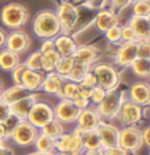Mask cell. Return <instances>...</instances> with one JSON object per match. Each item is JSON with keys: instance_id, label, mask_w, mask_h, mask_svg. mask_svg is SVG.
Masks as SVG:
<instances>
[{"instance_id": "cell-33", "label": "cell", "mask_w": 150, "mask_h": 155, "mask_svg": "<svg viewBox=\"0 0 150 155\" xmlns=\"http://www.w3.org/2000/svg\"><path fill=\"white\" fill-rule=\"evenodd\" d=\"M90 70H91V66H87V64H83V63H78V62H75L74 67H72L70 75L67 76V79L71 80V82L79 83L80 80H82L83 78L87 75V72L90 71Z\"/></svg>"}, {"instance_id": "cell-5", "label": "cell", "mask_w": 150, "mask_h": 155, "mask_svg": "<svg viewBox=\"0 0 150 155\" xmlns=\"http://www.w3.org/2000/svg\"><path fill=\"white\" fill-rule=\"evenodd\" d=\"M57 17L61 24V30L63 34H70L74 28L78 25L80 18V11L76 5L68 2H62L57 5Z\"/></svg>"}, {"instance_id": "cell-29", "label": "cell", "mask_w": 150, "mask_h": 155, "mask_svg": "<svg viewBox=\"0 0 150 155\" xmlns=\"http://www.w3.org/2000/svg\"><path fill=\"white\" fill-rule=\"evenodd\" d=\"M36 146V151H41V153H48V154H54L55 150V139L48 137V135L40 133L37 135L36 141L33 143Z\"/></svg>"}, {"instance_id": "cell-23", "label": "cell", "mask_w": 150, "mask_h": 155, "mask_svg": "<svg viewBox=\"0 0 150 155\" xmlns=\"http://www.w3.org/2000/svg\"><path fill=\"white\" fill-rule=\"evenodd\" d=\"M128 25L133 29V32L136 34L138 41L150 40V25L145 17L132 16V18H130L128 22Z\"/></svg>"}, {"instance_id": "cell-60", "label": "cell", "mask_w": 150, "mask_h": 155, "mask_svg": "<svg viewBox=\"0 0 150 155\" xmlns=\"http://www.w3.org/2000/svg\"><path fill=\"white\" fill-rule=\"evenodd\" d=\"M0 143H3V142H0Z\"/></svg>"}, {"instance_id": "cell-58", "label": "cell", "mask_w": 150, "mask_h": 155, "mask_svg": "<svg viewBox=\"0 0 150 155\" xmlns=\"http://www.w3.org/2000/svg\"><path fill=\"white\" fill-rule=\"evenodd\" d=\"M133 2H137V0H133Z\"/></svg>"}, {"instance_id": "cell-8", "label": "cell", "mask_w": 150, "mask_h": 155, "mask_svg": "<svg viewBox=\"0 0 150 155\" xmlns=\"http://www.w3.org/2000/svg\"><path fill=\"white\" fill-rule=\"evenodd\" d=\"M142 145L141 130L137 126H124L118 130V147L126 153H136Z\"/></svg>"}, {"instance_id": "cell-12", "label": "cell", "mask_w": 150, "mask_h": 155, "mask_svg": "<svg viewBox=\"0 0 150 155\" xmlns=\"http://www.w3.org/2000/svg\"><path fill=\"white\" fill-rule=\"evenodd\" d=\"M100 118L99 113L96 112L95 107H88L86 109H82L79 112V116L76 118V129L80 131H88V130H96V127L99 126Z\"/></svg>"}, {"instance_id": "cell-46", "label": "cell", "mask_w": 150, "mask_h": 155, "mask_svg": "<svg viewBox=\"0 0 150 155\" xmlns=\"http://www.w3.org/2000/svg\"><path fill=\"white\" fill-rule=\"evenodd\" d=\"M11 114V110H9V105H7L4 101L0 100V122H3L4 120L8 117Z\"/></svg>"}, {"instance_id": "cell-14", "label": "cell", "mask_w": 150, "mask_h": 155, "mask_svg": "<svg viewBox=\"0 0 150 155\" xmlns=\"http://www.w3.org/2000/svg\"><path fill=\"white\" fill-rule=\"evenodd\" d=\"M96 131H98L100 141H102V150L118 146V129L116 126L107 124L102 120L99 126L96 127Z\"/></svg>"}, {"instance_id": "cell-18", "label": "cell", "mask_w": 150, "mask_h": 155, "mask_svg": "<svg viewBox=\"0 0 150 155\" xmlns=\"http://www.w3.org/2000/svg\"><path fill=\"white\" fill-rule=\"evenodd\" d=\"M95 25L99 32L105 33L108 29L118 25V17L111 9H100L95 16Z\"/></svg>"}, {"instance_id": "cell-50", "label": "cell", "mask_w": 150, "mask_h": 155, "mask_svg": "<svg viewBox=\"0 0 150 155\" xmlns=\"http://www.w3.org/2000/svg\"><path fill=\"white\" fill-rule=\"evenodd\" d=\"M7 138H8V134H7L5 126H4V124L3 122H0V142H3Z\"/></svg>"}, {"instance_id": "cell-11", "label": "cell", "mask_w": 150, "mask_h": 155, "mask_svg": "<svg viewBox=\"0 0 150 155\" xmlns=\"http://www.w3.org/2000/svg\"><path fill=\"white\" fill-rule=\"evenodd\" d=\"M54 118L58 120L61 124H71L75 122L79 116L80 109L71 100H59V103L53 108Z\"/></svg>"}, {"instance_id": "cell-30", "label": "cell", "mask_w": 150, "mask_h": 155, "mask_svg": "<svg viewBox=\"0 0 150 155\" xmlns=\"http://www.w3.org/2000/svg\"><path fill=\"white\" fill-rule=\"evenodd\" d=\"M129 67L132 68L134 75L138 78H149L150 76V59L137 58Z\"/></svg>"}, {"instance_id": "cell-1", "label": "cell", "mask_w": 150, "mask_h": 155, "mask_svg": "<svg viewBox=\"0 0 150 155\" xmlns=\"http://www.w3.org/2000/svg\"><path fill=\"white\" fill-rule=\"evenodd\" d=\"M33 32L41 40H54L62 33L61 24L55 12L41 11L33 18Z\"/></svg>"}, {"instance_id": "cell-10", "label": "cell", "mask_w": 150, "mask_h": 155, "mask_svg": "<svg viewBox=\"0 0 150 155\" xmlns=\"http://www.w3.org/2000/svg\"><path fill=\"white\" fill-rule=\"evenodd\" d=\"M52 120H54V110L48 103H42V101L34 103L28 117H26V121H29L38 130L42 129Z\"/></svg>"}, {"instance_id": "cell-44", "label": "cell", "mask_w": 150, "mask_h": 155, "mask_svg": "<svg viewBox=\"0 0 150 155\" xmlns=\"http://www.w3.org/2000/svg\"><path fill=\"white\" fill-rule=\"evenodd\" d=\"M53 50H55L54 40H44V42H42V45L40 48V51L41 53H48V51H53Z\"/></svg>"}, {"instance_id": "cell-49", "label": "cell", "mask_w": 150, "mask_h": 155, "mask_svg": "<svg viewBox=\"0 0 150 155\" xmlns=\"http://www.w3.org/2000/svg\"><path fill=\"white\" fill-rule=\"evenodd\" d=\"M0 155H13V151L11 150L8 146L0 143Z\"/></svg>"}, {"instance_id": "cell-2", "label": "cell", "mask_w": 150, "mask_h": 155, "mask_svg": "<svg viewBox=\"0 0 150 155\" xmlns=\"http://www.w3.org/2000/svg\"><path fill=\"white\" fill-rule=\"evenodd\" d=\"M29 18V12L18 3H8L0 11V21L8 29L17 30L22 28Z\"/></svg>"}, {"instance_id": "cell-35", "label": "cell", "mask_w": 150, "mask_h": 155, "mask_svg": "<svg viewBox=\"0 0 150 155\" xmlns=\"http://www.w3.org/2000/svg\"><path fill=\"white\" fill-rule=\"evenodd\" d=\"M41 58H42V54L40 50L32 53L30 55L26 58L24 64L26 66V68L29 70H34V71H41Z\"/></svg>"}, {"instance_id": "cell-38", "label": "cell", "mask_w": 150, "mask_h": 155, "mask_svg": "<svg viewBox=\"0 0 150 155\" xmlns=\"http://www.w3.org/2000/svg\"><path fill=\"white\" fill-rule=\"evenodd\" d=\"M78 84L80 87H83V88H87V90H94V88L98 86V80H96L95 75L92 74V71L90 70V71L87 72V75L84 76Z\"/></svg>"}, {"instance_id": "cell-47", "label": "cell", "mask_w": 150, "mask_h": 155, "mask_svg": "<svg viewBox=\"0 0 150 155\" xmlns=\"http://www.w3.org/2000/svg\"><path fill=\"white\" fill-rule=\"evenodd\" d=\"M74 104L76 107L79 108L80 110L82 109H86V108H88L91 105V103H90V100H87V99H83V97H76L74 100Z\"/></svg>"}, {"instance_id": "cell-9", "label": "cell", "mask_w": 150, "mask_h": 155, "mask_svg": "<svg viewBox=\"0 0 150 155\" xmlns=\"http://www.w3.org/2000/svg\"><path fill=\"white\" fill-rule=\"evenodd\" d=\"M38 134H40V131H38L37 127H34L32 124L29 121H26V120H21V121L18 122V125L15 127L12 134L9 135V138L12 139L17 146L26 147V146L33 145Z\"/></svg>"}, {"instance_id": "cell-19", "label": "cell", "mask_w": 150, "mask_h": 155, "mask_svg": "<svg viewBox=\"0 0 150 155\" xmlns=\"http://www.w3.org/2000/svg\"><path fill=\"white\" fill-rule=\"evenodd\" d=\"M99 55H100V53L95 46L83 45V46H78V49H76V51L74 53L72 58H74V61L78 62V63L92 66L99 59Z\"/></svg>"}, {"instance_id": "cell-62", "label": "cell", "mask_w": 150, "mask_h": 155, "mask_svg": "<svg viewBox=\"0 0 150 155\" xmlns=\"http://www.w3.org/2000/svg\"><path fill=\"white\" fill-rule=\"evenodd\" d=\"M149 107H150V105H149Z\"/></svg>"}, {"instance_id": "cell-15", "label": "cell", "mask_w": 150, "mask_h": 155, "mask_svg": "<svg viewBox=\"0 0 150 155\" xmlns=\"http://www.w3.org/2000/svg\"><path fill=\"white\" fill-rule=\"evenodd\" d=\"M30 46V38L25 32L17 29L11 32L7 36V41H5V49L11 50V51L16 53L20 55L21 53L26 51Z\"/></svg>"}, {"instance_id": "cell-32", "label": "cell", "mask_w": 150, "mask_h": 155, "mask_svg": "<svg viewBox=\"0 0 150 155\" xmlns=\"http://www.w3.org/2000/svg\"><path fill=\"white\" fill-rule=\"evenodd\" d=\"M74 58L72 57H61L58 63H57V67H55V71L59 76H62L63 79H67V76L70 75L72 67H74Z\"/></svg>"}, {"instance_id": "cell-57", "label": "cell", "mask_w": 150, "mask_h": 155, "mask_svg": "<svg viewBox=\"0 0 150 155\" xmlns=\"http://www.w3.org/2000/svg\"><path fill=\"white\" fill-rule=\"evenodd\" d=\"M88 2H92V0H84V3H88Z\"/></svg>"}, {"instance_id": "cell-17", "label": "cell", "mask_w": 150, "mask_h": 155, "mask_svg": "<svg viewBox=\"0 0 150 155\" xmlns=\"http://www.w3.org/2000/svg\"><path fill=\"white\" fill-rule=\"evenodd\" d=\"M54 44L59 57H72L78 49V44L75 42L74 37H71L70 34L61 33L59 36L54 38Z\"/></svg>"}, {"instance_id": "cell-13", "label": "cell", "mask_w": 150, "mask_h": 155, "mask_svg": "<svg viewBox=\"0 0 150 155\" xmlns=\"http://www.w3.org/2000/svg\"><path fill=\"white\" fill-rule=\"evenodd\" d=\"M136 59L137 42H121L115 55V63L118 67H129Z\"/></svg>"}, {"instance_id": "cell-4", "label": "cell", "mask_w": 150, "mask_h": 155, "mask_svg": "<svg viewBox=\"0 0 150 155\" xmlns=\"http://www.w3.org/2000/svg\"><path fill=\"white\" fill-rule=\"evenodd\" d=\"M125 100V92L118 88L112 91H107L104 99L95 107L102 120H112L116 118L117 112L120 109L122 101Z\"/></svg>"}, {"instance_id": "cell-24", "label": "cell", "mask_w": 150, "mask_h": 155, "mask_svg": "<svg viewBox=\"0 0 150 155\" xmlns=\"http://www.w3.org/2000/svg\"><path fill=\"white\" fill-rule=\"evenodd\" d=\"M63 82H65V79L62 76H59L57 72H49L44 78L41 90H44V92L50 94V95H58L61 88L63 86Z\"/></svg>"}, {"instance_id": "cell-37", "label": "cell", "mask_w": 150, "mask_h": 155, "mask_svg": "<svg viewBox=\"0 0 150 155\" xmlns=\"http://www.w3.org/2000/svg\"><path fill=\"white\" fill-rule=\"evenodd\" d=\"M105 34V38L108 40L109 44H121V26L120 25H116L113 28L108 29Z\"/></svg>"}, {"instance_id": "cell-42", "label": "cell", "mask_w": 150, "mask_h": 155, "mask_svg": "<svg viewBox=\"0 0 150 155\" xmlns=\"http://www.w3.org/2000/svg\"><path fill=\"white\" fill-rule=\"evenodd\" d=\"M108 3L111 4V11L117 13L126 7H129L133 3V0H108Z\"/></svg>"}, {"instance_id": "cell-25", "label": "cell", "mask_w": 150, "mask_h": 155, "mask_svg": "<svg viewBox=\"0 0 150 155\" xmlns=\"http://www.w3.org/2000/svg\"><path fill=\"white\" fill-rule=\"evenodd\" d=\"M20 55L8 49L0 50V68L3 71H12L17 64H20Z\"/></svg>"}, {"instance_id": "cell-41", "label": "cell", "mask_w": 150, "mask_h": 155, "mask_svg": "<svg viewBox=\"0 0 150 155\" xmlns=\"http://www.w3.org/2000/svg\"><path fill=\"white\" fill-rule=\"evenodd\" d=\"M137 37L134 34L133 29L126 24L121 26V42H137Z\"/></svg>"}, {"instance_id": "cell-6", "label": "cell", "mask_w": 150, "mask_h": 155, "mask_svg": "<svg viewBox=\"0 0 150 155\" xmlns=\"http://www.w3.org/2000/svg\"><path fill=\"white\" fill-rule=\"evenodd\" d=\"M55 150L57 153H66L70 155H80L83 153V142H82V131L75 127L71 133L62 134L55 139Z\"/></svg>"}, {"instance_id": "cell-20", "label": "cell", "mask_w": 150, "mask_h": 155, "mask_svg": "<svg viewBox=\"0 0 150 155\" xmlns=\"http://www.w3.org/2000/svg\"><path fill=\"white\" fill-rule=\"evenodd\" d=\"M37 101V97H36V94H32L28 97H24L21 100H18L12 105H9V110L11 113L15 114L16 117H18L20 120H26L28 117L30 109H32L33 104Z\"/></svg>"}, {"instance_id": "cell-54", "label": "cell", "mask_w": 150, "mask_h": 155, "mask_svg": "<svg viewBox=\"0 0 150 155\" xmlns=\"http://www.w3.org/2000/svg\"><path fill=\"white\" fill-rule=\"evenodd\" d=\"M3 91H4V86H3V82H2V80H0V97H2Z\"/></svg>"}, {"instance_id": "cell-22", "label": "cell", "mask_w": 150, "mask_h": 155, "mask_svg": "<svg viewBox=\"0 0 150 155\" xmlns=\"http://www.w3.org/2000/svg\"><path fill=\"white\" fill-rule=\"evenodd\" d=\"M32 94H34V92H29L28 90H25L22 86H16V84H15V86H12V87H9V88H7V90L3 91L0 100L4 101L7 105H12V104L18 101V100H21L24 97H28V96H30Z\"/></svg>"}, {"instance_id": "cell-45", "label": "cell", "mask_w": 150, "mask_h": 155, "mask_svg": "<svg viewBox=\"0 0 150 155\" xmlns=\"http://www.w3.org/2000/svg\"><path fill=\"white\" fill-rule=\"evenodd\" d=\"M103 155H128L126 151H124L120 147H112V149H103L102 150Z\"/></svg>"}, {"instance_id": "cell-40", "label": "cell", "mask_w": 150, "mask_h": 155, "mask_svg": "<svg viewBox=\"0 0 150 155\" xmlns=\"http://www.w3.org/2000/svg\"><path fill=\"white\" fill-rule=\"evenodd\" d=\"M20 121L21 120L18 117H16L15 114H12V113H11L8 117L3 121V124H4V126H5V130H7V134H8V138H9V135L12 134V131L15 130V127L18 125V122Z\"/></svg>"}, {"instance_id": "cell-39", "label": "cell", "mask_w": 150, "mask_h": 155, "mask_svg": "<svg viewBox=\"0 0 150 155\" xmlns=\"http://www.w3.org/2000/svg\"><path fill=\"white\" fill-rule=\"evenodd\" d=\"M26 71V66L24 63H20L17 64L16 67H15L12 71V80L13 83L16 84V86H21V80H22V75H24V72Z\"/></svg>"}, {"instance_id": "cell-36", "label": "cell", "mask_w": 150, "mask_h": 155, "mask_svg": "<svg viewBox=\"0 0 150 155\" xmlns=\"http://www.w3.org/2000/svg\"><path fill=\"white\" fill-rule=\"evenodd\" d=\"M137 58L150 59V40L137 41Z\"/></svg>"}, {"instance_id": "cell-27", "label": "cell", "mask_w": 150, "mask_h": 155, "mask_svg": "<svg viewBox=\"0 0 150 155\" xmlns=\"http://www.w3.org/2000/svg\"><path fill=\"white\" fill-rule=\"evenodd\" d=\"M42 58H41V71H45L46 74L49 72H54L57 63L59 61V54L57 53V50L53 51H48V53H41Z\"/></svg>"}, {"instance_id": "cell-48", "label": "cell", "mask_w": 150, "mask_h": 155, "mask_svg": "<svg viewBox=\"0 0 150 155\" xmlns=\"http://www.w3.org/2000/svg\"><path fill=\"white\" fill-rule=\"evenodd\" d=\"M141 137H142V143L150 147V126H146L144 130L141 131Z\"/></svg>"}, {"instance_id": "cell-53", "label": "cell", "mask_w": 150, "mask_h": 155, "mask_svg": "<svg viewBox=\"0 0 150 155\" xmlns=\"http://www.w3.org/2000/svg\"><path fill=\"white\" fill-rule=\"evenodd\" d=\"M28 155H54V154H48V153H41V151H34V153H30Z\"/></svg>"}, {"instance_id": "cell-3", "label": "cell", "mask_w": 150, "mask_h": 155, "mask_svg": "<svg viewBox=\"0 0 150 155\" xmlns=\"http://www.w3.org/2000/svg\"><path fill=\"white\" fill-rule=\"evenodd\" d=\"M91 71L98 80V86L104 88L105 91L116 90L120 86V74L112 64L104 62L94 63L91 66Z\"/></svg>"}, {"instance_id": "cell-52", "label": "cell", "mask_w": 150, "mask_h": 155, "mask_svg": "<svg viewBox=\"0 0 150 155\" xmlns=\"http://www.w3.org/2000/svg\"><path fill=\"white\" fill-rule=\"evenodd\" d=\"M84 155H103L102 150H98V151H86Z\"/></svg>"}, {"instance_id": "cell-26", "label": "cell", "mask_w": 150, "mask_h": 155, "mask_svg": "<svg viewBox=\"0 0 150 155\" xmlns=\"http://www.w3.org/2000/svg\"><path fill=\"white\" fill-rule=\"evenodd\" d=\"M82 142L83 149L86 151H98L102 150V141L96 130L82 131Z\"/></svg>"}, {"instance_id": "cell-51", "label": "cell", "mask_w": 150, "mask_h": 155, "mask_svg": "<svg viewBox=\"0 0 150 155\" xmlns=\"http://www.w3.org/2000/svg\"><path fill=\"white\" fill-rule=\"evenodd\" d=\"M5 41H7V34L3 29H0V49L5 46Z\"/></svg>"}, {"instance_id": "cell-61", "label": "cell", "mask_w": 150, "mask_h": 155, "mask_svg": "<svg viewBox=\"0 0 150 155\" xmlns=\"http://www.w3.org/2000/svg\"><path fill=\"white\" fill-rule=\"evenodd\" d=\"M149 86H150V83H149Z\"/></svg>"}, {"instance_id": "cell-28", "label": "cell", "mask_w": 150, "mask_h": 155, "mask_svg": "<svg viewBox=\"0 0 150 155\" xmlns=\"http://www.w3.org/2000/svg\"><path fill=\"white\" fill-rule=\"evenodd\" d=\"M78 94H79V84L75 82H71L68 79H65L63 86L57 96L61 100H71V101H74L78 97Z\"/></svg>"}, {"instance_id": "cell-34", "label": "cell", "mask_w": 150, "mask_h": 155, "mask_svg": "<svg viewBox=\"0 0 150 155\" xmlns=\"http://www.w3.org/2000/svg\"><path fill=\"white\" fill-rule=\"evenodd\" d=\"M133 16L137 17H148L150 15V0H137L132 3Z\"/></svg>"}, {"instance_id": "cell-55", "label": "cell", "mask_w": 150, "mask_h": 155, "mask_svg": "<svg viewBox=\"0 0 150 155\" xmlns=\"http://www.w3.org/2000/svg\"><path fill=\"white\" fill-rule=\"evenodd\" d=\"M54 155H70V154H66V153H57Z\"/></svg>"}, {"instance_id": "cell-16", "label": "cell", "mask_w": 150, "mask_h": 155, "mask_svg": "<svg viewBox=\"0 0 150 155\" xmlns=\"http://www.w3.org/2000/svg\"><path fill=\"white\" fill-rule=\"evenodd\" d=\"M128 100L138 104L141 107H149L150 105V86L145 82H137L134 83L130 90L128 91Z\"/></svg>"}, {"instance_id": "cell-21", "label": "cell", "mask_w": 150, "mask_h": 155, "mask_svg": "<svg viewBox=\"0 0 150 155\" xmlns=\"http://www.w3.org/2000/svg\"><path fill=\"white\" fill-rule=\"evenodd\" d=\"M44 74L41 71H34V70L26 68V71L22 75L21 80V86L28 90L29 92H36L38 90H41L42 82H44Z\"/></svg>"}, {"instance_id": "cell-31", "label": "cell", "mask_w": 150, "mask_h": 155, "mask_svg": "<svg viewBox=\"0 0 150 155\" xmlns=\"http://www.w3.org/2000/svg\"><path fill=\"white\" fill-rule=\"evenodd\" d=\"M40 130H41L40 133L48 135V137L53 138V139H57L58 137H61V135L63 134V126H62V124H61L58 120H55V118L52 120L50 122H48Z\"/></svg>"}, {"instance_id": "cell-56", "label": "cell", "mask_w": 150, "mask_h": 155, "mask_svg": "<svg viewBox=\"0 0 150 155\" xmlns=\"http://www.w3.org/2000/svg\"><path fill=\"white\" fill-rule=\"evenodd\" d=\"M146 20H148V22H149V25H150V15H149V16H148V17H146Z\"/></svg>"}, {"instance_id": "cell-59", "label": "cell", "mask_w": 150, "mask_h": 155, "mask_svg": "<svg viewBox=\"0 0 150 155\" xmlns=\"http://www.w3.org/2000/svg\"><path fill=\"white\" fill-rule=\"evenodd\" d=\"M149 155H150V151H149Z\"/></svg>"}, {"instance_id": "cell-43", "label": "cell", "mask_w": 150, "mask_h": 155, "mask_svg": "<svg viewBox=\"0 0 150 155\" xmlns=\"http://www.w3.org/2000/svg\"><path fill=\"white\" fill-rule=\"evenodd\" d=\"M105 94H107V91L104 90V88H102L100 86H96L94 90H92V95H91V99H90L91 104H94V105L96 107L103 99H104Z\"/></svg>"}, {"instance_id": "cell-7", "label": "cell", "mask_w": 150, "mask_h": 155, "mask_svg": "<svg viewBox=\"0 0 150 155\" xmlns=\"http://www.w3.org/2000/svg\"><path fill=\"white\" fill-rule=\"evenodd\" d=\"M144 114H145L144 107L125 99L117 112L116 117L124 126H136L144 118Z\"/></svg>"}]
</instances>
